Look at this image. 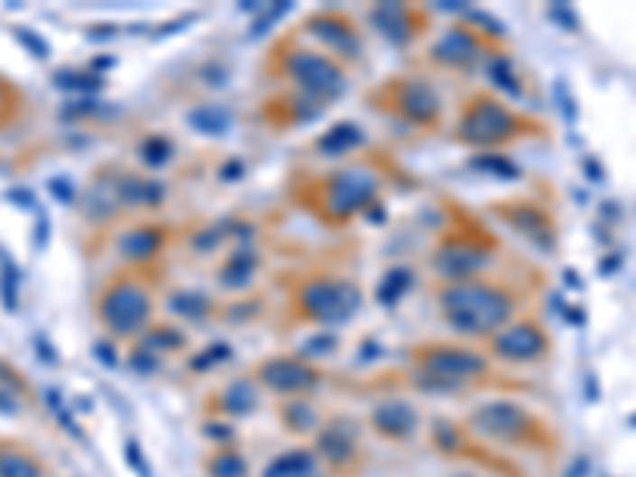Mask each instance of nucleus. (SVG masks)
Wrapping results in <instances>:
<instances>
[{"instance_id": "nucleus-1", "label": "nucleus", "mask_w": 636, "mask_h": 477, "mask_svg": "<svg viewBox=\"0 0 636 477\" xmlns=\"http://www.w3.org/2000/svg\"><path fill=\"white\" fill-rule=\"evenodd\" d=\"M442 306L449 312L452 325L462 331H490L506 322L509 296L481 283H458L449 293H442Z\"/></svg>"}, {"instance_id": "nucleus-2", "label": "nucleus", "mask_w": 636, "mask_h": 477, "mask_svg": "<svg viewBox=\"0 0 636 477\" xmlns=\"http://www.w3.org/2000/svg\"><path fill=\"white\" fill-rule=\"evenodd\" d=\"M147 312L150 303L147 296H143V289L134 287V283H121L102 303V322L112 331H118V335H131V331H137L143 325Z\"/></svg>"}, {"instance_id": "nucleus-3", "label": "nucleus", "mask_w": 636, "mask_h": 477, "mask_svg": "<svg viewBox=\"0 0 636 477\" xmlns=\"http://www.w3.org/2000/svg\"><path fill=\"white\" fill-rule=\"evenodd\" d=\"M356 303H360V296L347 283H318L306 296V306L318 318H347L356 309Z\"/></svg>"}, {"instance_id": "nucleus-4", "label": "nucleus", "mask_w": 636, "mask_h": 477, "mask_svg": "<svg viewBox=\"0 0 636 477\" xmlns=\"http://www.w3.org/2000/svg\"><path fill=\"white\" fill-rule=\"evenodd\" d=\"M541 347H544L541 335L531 325H519L512 331H502L493 341V350H500L506 360H531V356L541 353Z\"/></svg>"}, {"instance_id": "nucleus-5", "label": "nucleus", "mask_w": 636, "mask_h": 477, "mask_svg": "<svg viewBox=\"0 0 636 477\" xmlns=\"http://www.w3.org/2000/svg\"><path fill=\"white\" fill-rule=\"evenodd\" d=\"M262 379L264 385H271L274 391H300V389H309L312 382V370L296 360H274L262 370Z\"/></svg>"}, {"instance_id": "nucleus-6", "label": "nucleus", "mask_w": 636, "mask_h": 477, "mask_svg": "<svg viewBox=\"0 0 636 477\" xmlns=\"http://www.w3.org/2000/svg\"><path fill=\"white\" fill-rule=\"evenodd\" d=\"M506 128H509V115L502 108H496L493 102H481V108L468 118V134L475 131L477 141H490L496 134H506Z\"/></svg>"}, {"instance_id": "nucleus-7", "label": "nucleus", "mask_w": 636, "mask_h": 477, "mask_svg": "<svg viewBox=\"0 0 636 477\" xmlns=\"http://www.w3.org/2000/svg\"><path fill=\"white\" fill-rule=\"evenodd\" d=\"M429 366H433L436 372H442V376H452V372H462V376H468V372H477L481 370V360L471 353H458V350H446V353L433 356L429 360Z\"/></svg>"}, {"instance_id": "nucleus-8", "label": "nucleus", "mask_w": 636, "mask_h": 477, "mask_svg": "<svg viewBox=\"0 0 636 477\" xmlns=\"http://www.w3.org/2000/svg\"><path fill=\"white\" fill-rule=\"evenodd\" d=\"M0 477H41V464L16 449L0 452Z\"/></svg>"}, {"instance_id": "nucleus-9", "label": "nucleus", "mask_w": 636, "mask_h": 477, "mask_svg": "<svg viewBox=\"0 0 636 477\" xmlns=\"http://www.w3.org/2000/svg\"><path fill=\"white\" fill-rule=\"evenodd\" d=\"M16 35H20V39L26 41L29 48H32V51H35V58H45V54H48V45H45V41H41V39H35V35H29L26 29H20V32H16Z\"/></svg>"}, {"instance_id": "nucleus-10", "label": "nucleus", "mask_w": 636, "mask_h": 477, "mask_svg": "<svg viewBox=\"0 0 636 477\" xmlns=\"http://www.w3.org/2000/svg\"><path fill=\"white\" fill-rule=\"evenodd\" d=\"M51 191H54L58 197H70V195H74V188H70L68 182H64V188H60V179H54V182H51Z\"/></svg>"}]
</instances>
